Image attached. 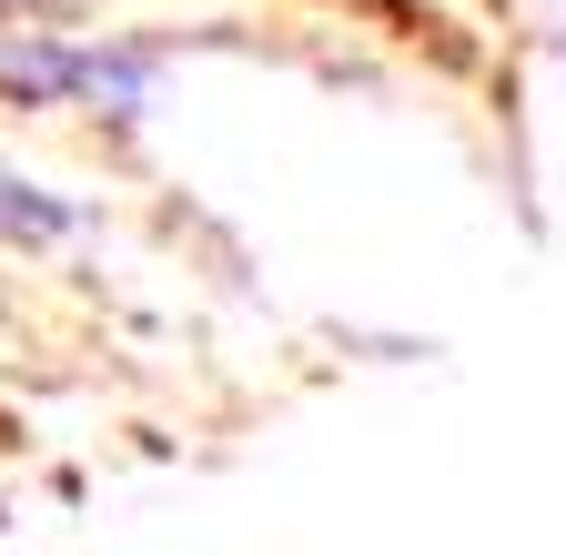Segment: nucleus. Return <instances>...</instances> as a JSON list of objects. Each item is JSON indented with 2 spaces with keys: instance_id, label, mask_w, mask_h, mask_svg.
Returning <instances> with one entry per match:
<instances>
[{
  "instance_id": "obj_1",
  "label": "nucleus",
  "mask_w": 566,
  "mask_h": 556,
  "mask_svg": "<svg viewBox=\"0 0 566 556\" xmlns=\"http://www.w3.org/2000/svg\"><path fill=\"white\" fill-rule=\"evenodd\" d=\"M0 82L31 92V102H112V112H142L153 92V51H102V41H0Z\"/></svg>"
}]
</instances>
